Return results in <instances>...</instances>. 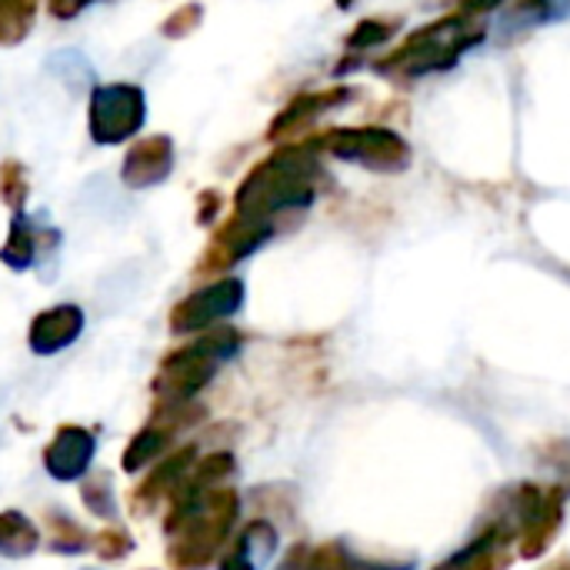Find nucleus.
<instances>
[{
	"label": "nucleus",
	"instance_id": "4",
	"mask_svg": "<svg viewBox=\"0 0 570 570\" xmlns=\"http://www.w3.org/2000/svg\"><path fill=\"white\" fill-rule=\"evenodd\" d=\"M87 3H94V0H50V7H53L57 17H73V13L83 10Z\"/></svg>",
	"mask_w": 570,
	"mask_h": 570
},
{
	"label": "nucleus",
	"instance_id": "1",
	"mask_svg": "<svg viewBox=\"0 0 570 570\" xmlns=\"http://www.w3.org/2000/svg\"><path fill=\"white\" fill-rule=\"evenodd\" d=\"M144 124V94L130 83H107L90 100V134L97 144H120Z\"/></svg>",
	"mask_w": 570,
	"mask_h": 570
},
{
	"label": "nucleus",
	"instance_id": "3",
	"mask_svg": "<svg viewBox=\"0 0 570 570\" xmlns=\"http://www.w3.org/2000/svg\"><path fill=\"white\" fill-rule=\"evenodd\" d=\"M33 0H0V43H13L27 33Z\"/></svg>",
	"mask_w": 570,
	"mask_h": 570
},
{
	"label": "nucleus",
	"instance_id": "2",
	"mask_svg": "<svg viewBox=\"0 0 570 570\" xmlns=\"http://www.w3.org/2000/svg\"><path fill=\"white\" fill-rule=\"evenodd\" d=\"M167 170H170V140L167 137L137 140V147L130 150V157L124 164V177L134 187H147V184L160 180Z\"/></svg>",
	"mask_w": 570,
	"mask_h": 570
}]
</instances>
